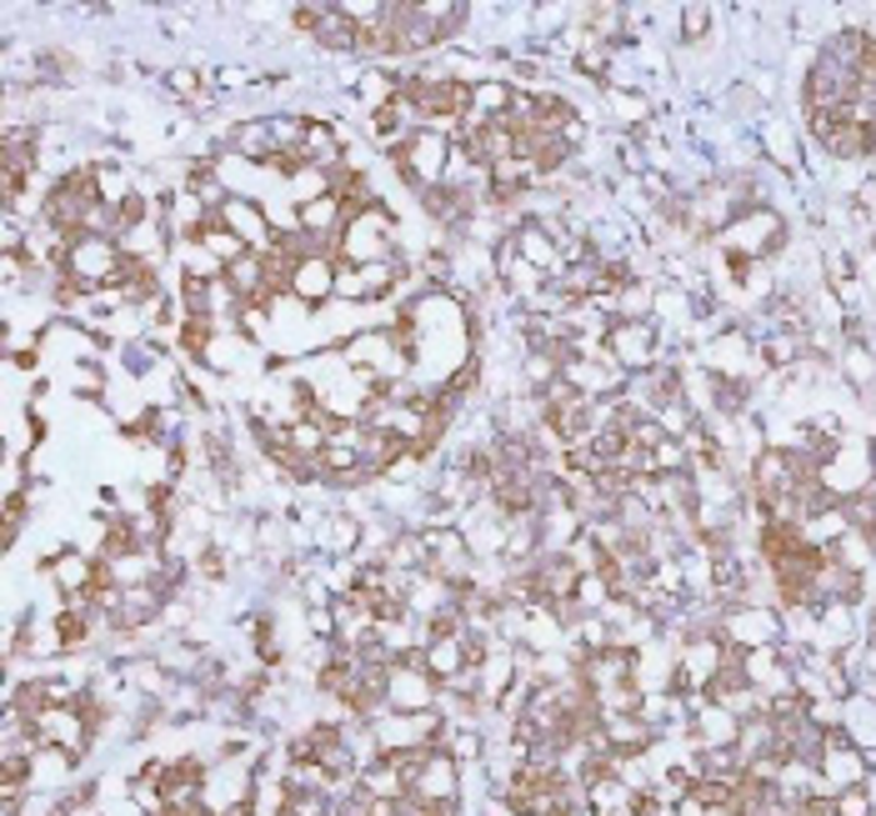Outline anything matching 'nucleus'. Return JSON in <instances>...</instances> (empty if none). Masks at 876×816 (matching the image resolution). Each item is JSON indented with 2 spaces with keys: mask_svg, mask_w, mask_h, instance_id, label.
<instances>
[{
  "mask_svg": "<svg viewBox=\"0 0 876 816\" xmlns=\"http://www.w3.org/2000/svg\"><path fill=\"white\" fill-rule=\"evenodd\" d=\"M215 215H221V221L231 225V231H236V236L246 241V246H261V241H266V221H261V211H256L250 201H241V196H231V201H225Z\"/></svg>",
  "mask_w": 876,
  "mask_h": 816,
  "instance_id": "obj_6",
  "label": "nucleus"
},
{
  "mask_svg": "<svg viewBox=\"0 0 876 816\" xmlns=\"http://www.w3.org/2000/svg\"><path fill=\"white\" fill-rule=\"evenodd\" d=\"M817 767L827 771V781L837 786V792H846V786H866V751L846 732H827V746H821Z\"/></svg>",
  "mask_w": 876,
  "mask_h": 816,
  "instance_id": "obj_1",
  "label": "nucleus"
},
{
  "mask_svg": "<svg viewBox=\"0 0 876 816\" xmlns=\"http://www.w3.org/2000/svg\"><path fill=\"white\" fill-rule=\"evenodd\" d=\"M706 31H711V11H706V5H687V11H681V36L701 40Z\"/></svg>",
  "mask_w": 876,
  "mask_h": 816,
  "instance_id": "obj_8",
  "label": "nucleus"
},
{
  "mask_svg": "<svg viewBox=\"0 0 876 816\" xmlns=\"http://www.w3.org/2000/svg\"><path fill=\"white\" fill-rule=\"evenodd\" d=\"M606 346H611V361L627 371H646L656 355V331L652 320H611V336H606Z\"/></svg>",
  "mask_w": 876,
  "mask_h": 816,
  "instance_id": "obj_2",
  "label": "nucleus"
},
{
  "mask_svg": "<svg viewBox=\"0 0 876 816\" xmlns=\"http://www.w3.org/2000/svg\"><path fill=\"white\" fill-rule=\"evenodd\" d=\"M336 291V260L331 256H306L296 260V276H291V296L301 306H320V301Z\"/></svg>",
  "mask_w": 876,
  "mask_h": 816,
  "instance_id": "obj_3",
  "label": "nucleus"
},
{
  "mask_svg": "<svg viewBox=\"0 0 876 816\" xmlns=\"http://www.w3.org/2000/svg\"><path fill=\"white\" fill-rule=\"evenodd\" d=\"M511 241H516V250H522L526 266H536L541 276L546 271H561V246H557V236H551L546 225H522Z\"/></svg>",
  "mask_w": 876,
  "mask_h": 816,
  "instance_id": "obj_5",
  "label": "nucleus"
},
{
  "mask_svg": "<svg viewBox=\"0 0 876 816\" xmlns=\"http://www.w3.org/2000/svg\"><path fill=\"white\" fill-rule=\"evenodd\" d=\"M837 816H872V786H846V792H837Z\"/></svg>",
  "mask_w": 876,
  "mask_h": 816,
  "instance_id": "obj_7",
  "label": "nucleus"
},
{
  "mask_svg": "<svg viewBox=\"0 0 876 816\" xmlns=\"http://www.w3.org/2000/svg\"><path fill=\"white\" fill-rule=\"evenodd\" d=\"M316 46L336 50V56H346V50H361V25H355V15L346 11V5H320Z\"/></svg>",
  "mask_w": 876,
  "mask_h": 816,
  "instance_id": "obj_4",
  "label": "nucleus"
},
{
  "mask_svg": "<svg viewBox=\"0 0 876 816\" xmlns=\"http://www.w3.org/2000/svg\"><path fill=\"white\" fill-rule=\"evenodd\" d=\"M166 81H171V91L190 95V101H196V95H201V71H190V66H180V71H171Z\"/></svg>",
  "mask_w": 876,
  "mask_h": 816,
  "instance_id": "obj_9",
  "label": "nucleus"
}]
</instances>
